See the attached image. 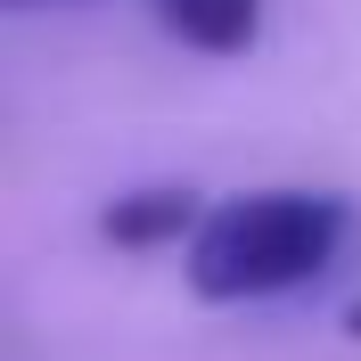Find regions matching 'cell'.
I'll use <instances>...</instances> for the list:
<instances>
[{"label":"cell","mask_w":361,"mask_h":361,"mask_svg":"<svg viewBox=\"0 0 361 361\" xmlns=\"http://www.w3.org/2000/svg\"><path fill=\"white\" fill-rule=\"evenodd\" d=\"M353 205L329 189H247V197L214 205L189 238V288L205 304H255V295H288L312 271L337 263Z\"/></svg>","instance_id":"1"},{"label":"cell","mask_w":361,"mask_h":361,"mask_svg":"<svg viewBox=\"0 0 361 361\" xmlns=\"http://www.w3.org/2000/svg\"><path fill=\"white\" fill-rule=\"evenodd\" d=\"M345 329H353V337H361V304H353V312H345Z\"/></svg>","instance_id":"5"},{"label":"cell","mask_w":361,"mask_h":361,"mask_svg":"<svg viewBox=\"0 0 361 361\" xmlns=\"http://www.w3.org/2000/svg\"><path fill=\"white\" fill-rule=\"evenodd\" d=\"M164 33H180L189 49H214V58H230V49L255 42V25H263V0H157Z\"/></svg>","instance_id":"2"},{"label":"cell","mask_w":361,"mask_h":361,"mask_svg":"<svg viewBox=\"0 0 361 361\" xmlns=\"http://www.w3.org/2000/svg\"><path fill=\"white\" fill-rule=\"evenodd\" d=\"M189 222H197V197L189 189H132V197H115L99 214V230H107L115 247H157V238H180Z\"/></svg>","instance_id":"3"},{"label":"cell","mask_w":361,"mask_h":361,"mask_svg":"<svg viewBox=\"0 0 361 361\" xmlns=\"http://www.w3.org/2000/svg\"><path fill=\"white\" fill-rule=\"evenodd\" d=\"M0 8H58V0H0Z\"/></svg>","instance_id":"4"}]
</instances>
